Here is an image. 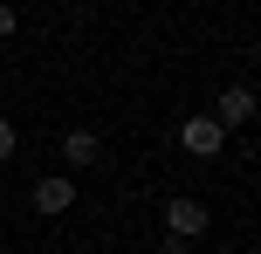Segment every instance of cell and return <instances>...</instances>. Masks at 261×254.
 Returning a JSON list of instances; mask_svg holds the SVG:
<instances>
[{"mask_svg": "<svg viewBox=\"0 0 261 254\" xmlns=\"http://www.w3.org/2000/svg\"><path fill=\"white\" fill-rule=\"evenodd\" d=\"M206 200H193V192H179V200H165V234H179V241H193V234H206Z\"/></svg>", "mask_w": 261, "mask_h": 254, "instance_id": "obj_1", "label": "cell"}, {"mask_svg": "<svg viewBox=\"0 0 261 254\" xmlns=\"http://www.w3.org/2000/svg\"><path fill=\"white\" fill-rule=\"evenodd\" d=\"M14 27H21V14H14V7H7V0H0V41H7V35H14Z\"/></svg>", "mask_w": 261, "mask_h": 254, "instance_id": "obj_6", "label": "cell"}, {"mask_svg": "<svg viewBox=\"0 0 261 254\" xmlns=\"http://www.w3.org/2000/svg\"><path fill=\"white\" fill-rule=\"evenodd\" d=\"M62 158L69 165H96V158H103V137H96V131H69L62 137Z\"/></svg>", "mask_w": 261, "mask_h": 254, "instance_id": "obj_5", "label": "cell"}, {"mask_svg": "<svg viewBox=\"0 0 261 254\" xmlns=\"http://www.w3.org/2000/svg\"><path fill=\"white\" fill-rule=\"evenodd\" d=\"M14 145H21V137H14V124L0 117V158H14Z\"/></svg>", "mask_w": 261, "mask_h": 254, "instance_id": "obj_7", "label": "cell"}, {"mask_svg": "<svg viewBox=\"0 0 261 254\" xmlns=\"http://www.w3.org/2000/svg\"><path fill=\"white\" fill-rule=\"evenodd\" d=\"M69 206H76V186L69 179H41L35 186V213H69Z\"/></svg>", "mask_w": 261, "mask_h": 254, "instance_id": "obj_4", "label": "cell"}, {"mask_svg": "<svg viewBox=\"0 0 261 254\" xmlns=\"http://www.w3.org/2000/svg\"><path fill=\"white\" fill-rule=\"evenodd\" d=\"M179 145L193 151V158H213V151L227 145V131H220L213 117H186V124H179Z\"/></svg>", "mask_w": 261, "mask_h": 254, "instance_id": "obj_2", "label": "cell"}, {"mask_svg": "<svg viewBox=\"0 0 261 254\" xmlns=\"http://www.w3.org/2000/svg\"><path fill=\"white\" fill-rule=\"evenodd\" d=\"M248 117H254V90H248V82L220 90V110H213V124H220V131H234V124H248Z\"/></svg>", "mask_w": 261, "mask_h": 254, "instance_id": "obj_3", "label": "cell"}]
</instances>
